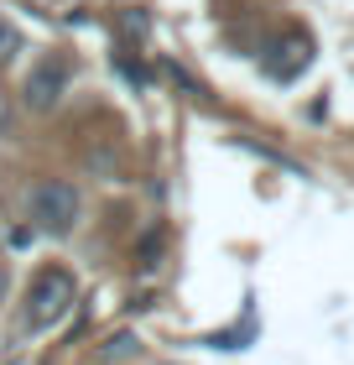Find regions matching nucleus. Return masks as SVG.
<instances>
[{
    "instance_id": "1",
    "label": "nucleus",
    "mask_w": 354,
    "mask_h": 365,
    "mask_svg": "<svg viewBox=\"0 0 354 365\" xmlns=\"http://www.w3.org/2000/svg\"><path fill=\"white\" fill-rule=\"evenodd\" d=\"M31 220H37L47 235L73 230V220H78V188L63 182V178H42L37 188H31Z\"/></svg>"
},
{
    "instance_id": "2",
    "label": "nucleus",
    "mask_w": 354,
    "mask_h": 365,
    "mask_svg": "<svg viewBox=\"0 0 354 365\" xmlns=\"http://www.w3.org/2000/svg\"><path fill=\"white\" fill-rule=\"evenodd\" d=\"M73 308V277L68 272H42L26 292V329H53Z\"/></svg>"
},
{
    "instance_id": "3",
    "label": "nucleus",
    "mask_w": 354,
    "mask_h": 365,
    "mask_svg": "<svg viewBox=\"0 0 354 365\" xmlns=\"http://www.w3.org/2000/svg\"><path fill=\"white\" fill-rule=\"evenodd\" d=\"M21 94H26V110H53L58 99L68 94V58L63 53L37 58L31 73H26V84H21Z\"/></svg>"
},
{
    "instance_id": "4",
    "label": "nucleus",
    "mask_w": 354,
    "mask_h": 365,
    "mask_svg": "<svg viewBox=\"0 0 354 365\" xmlns=\"http://www.w3.org/2000/svg\"><path fill=\"white\" fill-rule=\"evenodd\" d=\"M271 53H281V58H271V63H266V73H271V78H281V84H292V78H297V73L313 63V42L302 37V31H292V37H286V42H276Z\"/></svg>"
},
{
    "instance_id": "5",
    "label": "nucleus",
    "mask_w": 354,
    "mask_h": 365,
    "mask_svg": "<svg viewBox=\"0 0 354 365\" xmlns=\"http://www.w3.org/2000/svg\"><path fill=\"white\" fill-rule=\"evenodd\" d=\"M16 53H21V31H16L6 16H0V63H11Z\"/></svg>"
},
{
    "instance_id": "6",
    "label": "nucleus",
    "mask_w": 354,
    "mask_h": 365,
    "mask_svg": "<svg viewBox=\"0 0 354 365\" xmlns=\"http://www.w3.org/2000/svg\"><path fill=\"white\" fill-rule=\"evenodd\" d=\"M6 282H11V277H6V261H0V297H6Z\"/></svg>"
}]
</instances>
